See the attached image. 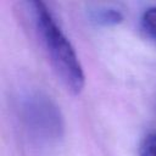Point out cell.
<instances>
[{
  "mask_svg": "<svg viewBox=\"0 0 156 156\" xmlns=\"http://www.w3.org/2000/svg\"><path fill=\"white\" fill-rule=\"evenodd\" d=\"M30 6L35 29L54 69L67 90L78 95L84 88L85 76L74 48L44 2L32 1Z\"/></svg>",
  "mask_w": 156,
  "mask_h": 156,
  "instance_id": "1",
  "label": "cell"
},
{
  "mask_svg": "<svg viewBox=\"0 0 156 156\" xmlns=\"http://www.w3.org/2000/svg\"><path fill=\"white\" fill-rule=\"evenodd\" d=\"M23 118L28 128L43 139L57 138L62 133V118L57 106L43 95H29L23 104Z\"/></svg>",
  "mask_w": 156,
  "mask_h": 156,
  "instance_id": "2",
  "label": "cell"
},
{
  "mask_svg": "<svg viewBox=\"0 0 156 156\" xmlns=\"http://www.w3.org/2000/svg\"><path fill=\"white\" fill-rule=\"evenodd\" d=\"M93 20L102 26H116L123 21V15L119 10L107 7L95 11V13L93 15Z\"/></svg>",
  "mask_w": 156,
  "mask_h": 156,
  "instance_id": "3",
  "label": "cell"
},
{
  "mask_svg": "<svg viewBox=\"0 0 156 156\" xmlns=\"http://www.w3.org/2000/svg\"><path fill=\"white\" fill-rule=\"evenodd\" d=\"M141 24L146 33L156 38V6L145 10L141 17Z\"/></svg>",
  "mask_w": 156,
  "mask_h": 156,
  "instance_id": "4",
  "label": "cell"
},
{
  "mask_svg": "<svg viewBox=\"0 0 156 156\" xmlns=\"http://www.w3.org/2000/svg\"><path fill=\"white\" fill-rule=\"evenodd\" d=\"M139 156H156V133H151L143 140Z\"/></svg>",
  "mask_w": 156,
  "mask_h": 156,
  "instance_id": "5",
  "label": "cell"
}]
</instances>
